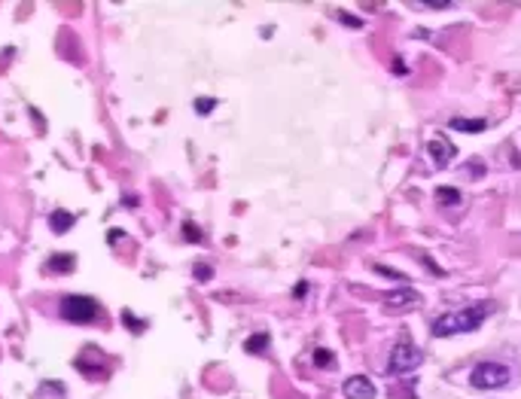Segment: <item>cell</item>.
Masks as SVG:
<instances>
[{"label":"cell","instance_id":"obj_7","mask_svg":"<svg viewBox=\"0 0 521 399\" xmlns=\"http://www.w3.org/2000/svg\"><path fill=\"white\" fill-rule=\"evenodd\" d=\"M342 393L347 399H375V384L366 375H351L342 384Z\"/></svg>","mask_w":521,"mask_h":399},{"label":"cell","instance_id":"obj_9","mask_svg":"<svg viewBox=\"0 0 521 399\" xmlns=\"http://www.w3.org/2000/svg\"><path fill=\"white\" fill-rule=\"evenodd\" d=\"M74 265H77L74 253H52L49 262H46V269L55 271V274H67V271H74Z\"/></svg>","mask_w":521,"mask_h":399},{"label":"cell","instance_id":"obj_11","mask_svg":"<svg viewBox=\"0 0 521 399\" xmlns=\"http://www.w3.org/2000/svg\"><path fill=\"white\" fill-rule=\"evenodd\" d=\"M448 125L457 128V131H485V122L482 119H452Z\"/></svg>","mask_w":521,"mask_h":399},{"label":"cell","instance_id":"obj_6","mask_svg":"<svg viewBox=\"0 0 521 399\" xmlns=\"http://www.w3.org/2000/svg\"><path fill=\"white\" fill-rule=\"evenodd\" d=\"M427 152H430V159H433L436 168H445L448 162L457 156V147L452 140H445L442 135H436V137H430V143H427Z\"/></svg>","mask_w":521,"mask_h":399},{"label":"cell","instance_id":"obj_17","mask_svg":"<svg viewBox=\"0 0 521 399\" xmlns=\"http://www.w3.org/2000/svg\"><path fill=\"white\" fill-rule=\"evenodd\" d=\"M305 293H308V281H299V283H296V290H293V296H296V299H305Z\"/></svg>","mask_w":521,"mask_h":399},{"label":"cell","instance_id":"obj_2","mask_svg":"<svg viewBox=\"0 0 521 399\" xmlns=\"http://www.w3.org/2000/svg\"><path fill=\"white\" fill-rule=\"evenodd\" d=\"M509 381H512V369L497 360H485L473 366V372H469V384L476 390H500V387H509Z\"/></svg>","mask_w":521,"mask_h":399},{"label":"cell","instance_id":"obj_4","mask_svg":"<svg viewBox=\"0 0 521 399\" xmlns=\"http://www.w3.org/2000/svg\"><path fill=\"white\" fill-rule=\"evenodd\" d=\"M418 366H421V351H418V344L403 332V339L396 342L393 351H391L387 372H391V375H405V372H415Z\"/></svg>","mask_w":521,"mask_h":399},{"label":"cell","instance_id":"obj_10","mask_svg":"<svg viewBox=\"0 0 521 399\" xmlns=\"http://www.w3.org/2000/svg\"><path fill=\"white\" fill-rule=\"evenodd\" d=\"M314 366H318V369H332V366H335V354L326 351V347H318V351H314Z\"/></svg>","mask_w":521,"mask_h":399},{"label":"cell","instance_id":"obj_1","mask_svg":"<svg viewBox=\"0 0 521 399\" xmlns=\"http://www.w3.org/2000/svg\"><path fill=\"white\" fill-rule=\"evenodd\" d=\"M491 308H494L491 302H476V305H466V308H457V311H445L442 317H436L430 330L436 339H452V335L476 332L478 326L485 323V317L491 314Z\"/></svg>","mask_w":521,"mask_h":399},{"label":"cell","instance_id":"obj_18","mask_svg":"<svg viewBox=\"0 0 521 399\" xmlns=\"http://www.w3.org/2000/svg\"><path fill=\"white\" fill-rule=\"evenodd\" d=\"M196 278H198V281H208V278H211V269H208V265H196Z\"/></svg>","mask_w":521,"mask_h":399},{"label":"cell","instance_id":"obj_14","mask_svg":"<svg viewBox=\"0 0 521 399\" xmlns=\"http://www.w3.org/2000/svg\"><path fill=\"white\" fill-rule=\"evenodd\" d=\"M213 107H217V101H213V98H198V101H196V113H198V116H208Z\"/></svg>","mask_w":521,"mask_h":399},{"label":"cell","instance_id":"obj_13","mask_svg":"<svg viewBox=\"0 0 521 399\" xmlns=\"http://www.w3.org/2000/svg\"><path fill=\"white\" fill-rule=\"evenodd\" d=\"M244 347H247L250 354H259V351H265V347H269V335H265V332H257Z\"/></svg>","mask_w":521,"mask_h":399},{"label":"cell","instance_id":"obj_8","mask_svg":"<svg viewBox=\"0 0 521 399\" xmlns=\"http://www.w3.org/2000/svg\"><path fill=\"white\" fill-rule=\"evenodd\" d=\"M74 223H77V213H70V210H52L49 213V229H52L55 235L70 232L74 229Z\"/></svg>","mask_w":521,"mask_h":399},{"label":"cell","instance_id":"obj_15","mask_svg":"<svg viewBox=\"0 0 521 399\" xmlns=\"http://www.w3.org/2000/svg\"><path fill=\"white\" fill-rule=\"evenodd\" d=\"M183 235H186V241H192V244H201V232H198V226H196V223H183Z\"/></svg>","mask_w":521,"mask_h":399},{"label":"cell","instance_id":"obj_5","mask_svg":"<svg viewBox=\"0 0 521 399\" xmlns=\"http://www.w3.org/2000/svg\"><path fill=\"white\" fill-rule=\"evenodd\" d=\"M418 305H421V293L412 286H396V290L384 293V308L391 314H403L408 308H418Z\"/></svg>","mask_w":521,"mask_h":399},{"label":"cell","instance_id":"obj_3","mask_svg":"<svg viewBox=\"0 0 521 399\" xmlns=\"http://www.w3.org/2000/svg\"><path fill=\"white\" fill-rule=\"evenodd\" d=\"M61 320L67 323H98L101 320V305L91 296H65L58 305Z\"/></svg>","mask_w":521,"mask_h":399},{"label":"cell","instance_id":"obj_16","mask_svg":"<svg viewBox=\"0 0 521 399\" xmlns=\"http://www.w3.org/2000/svg\"><path fill=\"white\" fill-rule=\"evenodd\" d=\"M339 18L344 25H351V28H363V18H354V16H347V13H339Z\"/></svg>","mask_w":521,"mask_h":399},{"label":"cell","instance_id":"obj_12","mask_svg":"<svg viewBox=\"0 0 521 399\" xmlns=\"http://www.w3.org/2000/svg\"><path fill=\"white\" fill-rule=\"evenodd\" d=\"M436 201L439 204H457V201H461V192H457L454 186H439L436 189Z\"/></svg>","mask_w":521,"mask_h":399}]
</instances>
